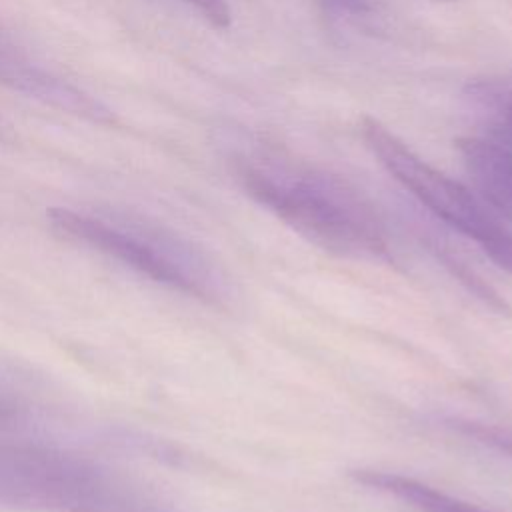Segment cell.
I'll list each match as a JSON object with an SVG mask.
<instances>
[{"mask_svg":"<svg viewBox=\"0 0 512 512\" xmlns=\"http://www.w3.org/2000/svg\"><path fill=\"white\" fill-rule=\"evenodd\" d=\"M362 138L378 162L438 220L512 274V230L464 184L422 160L380 120L364 116Z\"/></svg>","mask_w":512,"mask_h":512,"instance_id":"4","label":"cell"},{"mask_svg":"<svg viewBox=\"0 0 512 512\" xmlns=\"http://www.w3.org/2000/svg\"><path fill=\"white\" fill-rule=\"evenodd\" d=\"M34 422L32 408L12 392L0 386V434H20Z\"/></svg>","mask_w":512,"mask_h":512,"instance_id":"10","label":"cell"},{"mask_svg":"<svg viewBox=\"0 0 512 512\" xmlns=\"http://www.w3.org/2000/svg\"><path fill=\"white\" fill-rule=\"evenodd\" d=\"M194 10L202 14V18L212 24L214 28H228L232 14L226 0H184Z\"/></svg>","mask_w":512,"mask_h":512,"instance_id":"12","label":"cell"},{"mask_svg":"<svg viewBox=\"0 0 512 512\" xmlns=\"http://www.w3.org/2000/svg\"><path fill=\"white\" fill-rule=\"evenodd\" d=\"M84 512H174L170 506L162 504L160 500L142 494L124 482L102 502L94 504Z\"/></svg>","mask_w":512,"mask_h":512,"instance_id":"9","label":"cell"},{"mask_svg":"<svg viewBox=\"0 0 512 512\" xmlns=\"http://www.w3.org/2000/svg\"><path fill=\"white\" fill-rule=\"evenodd\" d=\"M456 148L476 196L506 226L512 224V146L490 136H464Z\"/></svg>","mask_w":512,"mask_h":512,"instance_id":"5","label":"cell"},{"mask_svg":"<svg viewBox=\"0 0 512 512\" xmlns=\"http://www.w3.org/2000/svg\"><path fill=\"white\" fill-rule=\"evenodd\" d=\"M350 476L362 486H368L372 490H378L402 500L416 512H494V510L476 506L472 502H466L462 498H456L412 476L384 472V470H368V468L352 470Z\"/></svg>","mask_w":512,"mask_h":512,"instance_id":"7","label":"cell"},{"mask_svg":"<svg viewBox=\"0 0 512 512\" xmlns=\"http://www.w3.org/2000/svg\"><path fill=\"white\" fill-rule=\"evenodd\" d=\"M52 228L68 240L120 262L136 274L204 302L224 296L214 262L174 232L146 222L104 218L72 208H50Z\"/></svg>","mask_w":512,"mask_h":512,"instance_id":"2","label":"cell"},{"mask_svg":"<svg viewBox=\"0 0 512 512\" xmlns=\"http://www.w3.org/2000/svg\"><path fill=\"white\" fill-rule=\"evenodd\" d=\"M492 100H494V108H496V116L492 122V136L494 140H500L508 146H512V92H502V94H494L490 92Z\"/></svg>","mask_w":512,"mask_h":512,"instance_id":"11","label":"cell"},{"mask_svg":"<svg viewBox=\"0 0 512 512\" xmlns=\"http://www.w3.org/2000/svg\"><path fill=\"white\" fill-rule=\"evenodd\" d=\"M324 2L348 14H364L370 10V0H324Z\"/></svg>","mask_w":512,"mask_h":512,"instance_id":"13","label":"cell"},{"mask_svg":"<svg viewBox=\"0 0 512 512\" xmlns=\"http://www.w3.org/2000/svg\"><path fill=\"white\" fill-rule=\"evenodd\" d=\"M122 482L98 462L20 434H0V508L84 512Z\"/></svg>","mask_w":512,"mask_h":512,"instance_id":"3","label":"cell"},{"mask_svg":"<svg viewBox=\"0 0 512 512\" xmlns=\"http://www.w3.org/2000/svg\"><path fill=\"white\" fill-rule=\"evenodd\" d=\"M444 426L458 432L460 436H466L502 456L512 458V426L492 424V422H478L470 418H444Z\"/></svg>","mask_w":512,"mask_h":512,"instance_id":"8","label":"cell"},{"mask_svg":"<svg viewBox=\"0 0 512 512\" xmlns=\"http://www.w3.org/2000/svg\"><path fill=\"white\" fill-rule=\"evenodd\" d=\"M238 178L248 196L322 250L356 260H392L376 210L340 176L262 158L240 162Z\"/></svg>","mask_w":512,"mask_h":512,"instance_id":"1","label":"cell"},{"mask_svg":"<svg viewBox=\"0 0 512 512\" xmlns=\"http://www.w3.org/2000/svg\"><path fill=\"white\" fill-rule=\"evenodd\" d=\"M14 92L24 94L26 98H34L46 106L58 108L62 112L74 114L78 118H84L94 124L102 126H114L116 116L114 112L102 104L98 98L88 94L86 90L54 76L52 72L28 62L10 82Z\"/></svg>","mask_w":512,"mask_h":512,"instance_id":"6","label":"cell"}]
</instances>
